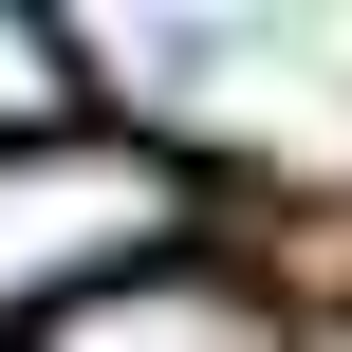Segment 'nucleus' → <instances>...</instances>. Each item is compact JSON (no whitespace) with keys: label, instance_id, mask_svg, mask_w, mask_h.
Wrapping results in <instances>:
<instances>
[{"label":"nucleus","instance_id":"1","mask_svg":"<svg viewBox=\"0 0 352 352\" xmlns=\"http://www.w3.org/2000/svg\"><path fill=\"white\" fill-rule=\"evenodd\" d=\"M167 223H186L167 148H19V167H0V316L37 334L56 297L130 278V260H186Z\"/></svg>","mask_w":352,"mask_h":352},{"label":"nucleus","instance_id":"2","mask_svg":"<svg viewBox=\"0 0 352 352\" xmlns=\"http://www.w3.org/2000/svg\"><path fill=\"white\" fill-rule=\"evenodd\" d=\"M19 352H297V316H278L241 260H130V278L56 297Z\"/></svg>","mask_w":352,"mask_h":352},{"label":"nucleus","instance_id":"3","mask_svg":"<svg viewBox=\"0 0 352 352\" xmlns=\"http://www.w3.org/2000/svg\"><path fill=\"white\" fill-rule=\"evenodd\" d=\"M19 148H74V37H37V19H0V167Z\"/></svg>","mask_w":352,"mask_h":352}]
</instances>
